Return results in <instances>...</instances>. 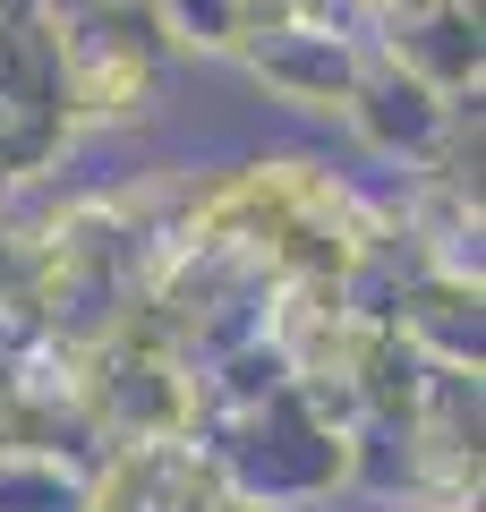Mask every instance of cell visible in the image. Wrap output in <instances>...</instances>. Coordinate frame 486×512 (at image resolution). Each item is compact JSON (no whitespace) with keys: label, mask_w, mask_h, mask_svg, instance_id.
<instances>
[{"label":"cell","mask_w":486,"mask_h":512,"mask_svg":"<svg viewBox=\"0 0 486 512\" xmlns=\"http://www.w3.org/2000/svg\"><path fill=\"white\" fill-rule=\"evenodd\" d=\"M111 512H222L214 504V470H197V453L180 444H145L111 470Z\"/></svg>","instance_id":"obj_1"},{"label":"cell","mask_w":486,"mask_h":512,"mask_svg":"<svg viewBox=\"0 0 486 512\" xmlns=\"http://www.w3.org/2000/svg\"><path fill=\"white\" fill-rule=\"evenodd\" d=\"M222 512H231V504H222Z\"/></svg>","instance_id":"obj_4"},{"label":"cell","mask_w":486,"mask_h":512,"mask_svg":"<svg viewBox=\"0 0 486 512\" xmlns=\"http://www.w3.org/2000/svg\"><path fill=\"white\" fill-rule=\"evenodd\" d=\"M359 103H367V128H376L384 146H427L435 120H444V111H435V86H427V77H410V69L376 77Z\"/></svg>","instance_id":"obj_2"},{"label":"cell","mask_w":486,"mask_h":512,"mask_svg":"<svg viewBox=\"0 0 486 512\" xmlns=\"http://www.w3.org/2000/svg\"><path fill=\"white\" fill-rule=\"evenodd\" d=\"M0 512H86L77 478H60L35 453H0Z\"/></svg>","instance_id":"obj_3"}]
</instances>
